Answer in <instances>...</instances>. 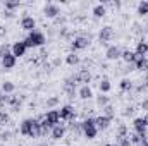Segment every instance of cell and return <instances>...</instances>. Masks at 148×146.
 <instances>
[{
	"instance_id": "1",
	"label": "cell",
	"mask_w": 148,
	"mask_h": 146,
	"mask_svg": "<svg viewBox=\"0 0 148 146\" xmlns=\"http://www.w3.org/2000/svg\"><path fill=\"white\" fill-rule=\"evenodd\" d=\"M21 134L28 138H36L40 136V122L38 119H24L21 124Z\"/></svg>"
},
{
	"instance_id": "2",
	"label": "cell",
	"mask_w": 148,
	"mask_h": 146,
	"mask_svg": "<svg viewBox=\"0 0 148 146\" xmlns=\"http://www.w3.org/2000/svg\"><path fill=\"white\" fill-rule=\"evenodd\" d=\"M23 41H24V45H26L28 48H36V46L45 45L47 40H45V35H43V33H40V31H31Z\"/></svg>"
},
{
	"instance_id": "3",
	"label": "cell",
	"mask_w": 148,
	"mask_h": 146,
	"mask_svg": "<svg viewBox=\"0 0 148 146\" xmlns=\"http://www.w3.org/2000/svg\"><path fill=\"white\" fill-rule=\"evenodd\" d=\"M81 131H83V134H84L88 139H95L97 134H98V129H97V126H95V119L88 117L86 120H83V122H81Z\"/></svg>"
},
{
	"instance_id": "4",
	"label": "cell",
	"mask_w": 148,
	"mask_h": 146,
	"mask_svg": "<svg viewBox=\"0 0 148 146\" xmlns=\"http://www.w3.org/2000/svg\"><path fill=\"white\" fill-rule=\"evenodd\" d=\"M45 122H47V126L52 129V127H55V126H59V122H60V113H59V110H48L47 113H45Z\"/></svg>"
},
{
	"instance_id": "5",
	"label": "cell",
	"mask_w": 148,
	"mask_h": 146,
	"mask_svg": "<svg viewBox=\"0 0 148 146\" xmlns=\"http://www.w3.org/2000/svg\"><path fill=\"white\" fill-rule=\"evenodd\" d=\"M88 45H90V38L88 36H77L73 43H71V48H73V52H77V50L88 48Z\"/></svg>"
},
{
	"instance_id": "6",
	"label": "cell",
	"mask_w": 148,
	"mask_h": 146,
	"mask_svg": "<svg viewBox=\"0 0 148 146\" xmlns=\"http://www.w3.org/2000/svg\"><path fill=\"white\" fill-rule=\"evenodd\" d=\"M26 50H28V46L24 45V41H16L12 46H10V53L17 59V57H23V55H26Z\"/></svg>"
},
{
	"instance_id": "7",
	"label": "cell",
	"mask_w": 148,
	"mask_h": 146,
	"mask_svg": "<svg viewBox=\"0 0 148 146\" xmlns=\"http://www.w3.org/2000/svg\"><path fill=\"white\" fill-rule=\"evenodd\" d=\"M16 60H17V59L9 52V53H5V55L2 57V67H3L5 71H10V69L16 67Z\"/></svg>"
},
{
	"instance_id": "8",
	"label": "cell",
	"mask_w": 148,
	"mask_h": 146,
	"mask_svg": "<svg viewBox=\"0 0 148 146\" xmlns=\"http://www.w3.org/2000/svg\"><path fill=\"white\" fill-rule=\"evenodd\" d=\"M21 28L24 29V31H35V28H36V21L31 17V16H24L23 19H21Z\"/></svg>"
},
{
	"instance_id": "9",
	"label": "cell",
	"mask_w": 148,
	"mask_h": 146,
	"mask_svg": "<svg viewBox=\"0 0 148 146\" xmlns=\"http://www.w3.org/2000/svg\"><path fill=\"white\" fill-rule=\"evenodd\" d=\"M110 122H112V119L105 117V115H98V117L95 119V126H97L98 131H105V129H109V127H110Z\"/></svg>"
},
{
	"instance_id": "10",
	"label": "cell",
	"mask_w": 148,
	"mask_h": 146,
	"mask_svg": "<svg viewBox=\"0 0 148 146\" xmlns=\"http://www.w3.org/2000/svg\"><path fill=\"white\" fill-rule=\"evenodd\" d=\"M59 113H60V119H62V120H73L74 115H76L73 105H64L62 108L59 110Z\"/></svg>"
},
{
	"instance_id": "11",
	"label": "cell",
	"mask_w": 148,
	"mask_h": 146,
	"mask_svg": "<svg viewBox=\"0 0 148 146\" xmlns=\"http://www.w3.org/2000/svg\"><path fill=\"white\" fill-rule=\"evenodd\" d=\"M100 41L102 43H107V41H110L112 38H114V29H112V26H103L102 29H100Z\"/></svg>"
},
{
	"instance_id": "12",
	"label": "cell",
	"mask_w": 148,
	"mask_h": 146,
	"mask_svg": "<svg viewBox=\"0 0 148 146\" xmlns=\"http://www.w3.org/2000/svg\"><path fill=\"white\" fill-rule=\"evenodd\" d=\"M133 127H134L136 134H140V136H147V126H145V122H143V117L134 119V120H133Z\"/></svg>"
},
{
	"instance_id": "13",
	"label": "cell",
	"mask_w": 148,
	"mask_h": 146,
	"mask_svg": "<svg viewBox=\"0 0 148 146\" xmlns=\"http://www.w3.org/2000/svg\"><path fill=\"white\" fill-rule=\"evenodd\" d=\"M76 81L77 83H83V86H88V83L91 81V74L88 69H83V71H79V72L76 74Z\"/></svg>"
},
{
	"instance_id": "14",
	"label": "cell",
	"mask_w": 148,
	"mask_h": 146,
	"mask_svg": "<svg viewBox=\"0 0 148 146\" xmlns=\"http://www.w3.org/2000/svg\"><path fill=\"white\" fill-rule=\"evenodd\" d=\"M43 14L47 16V17H57L59 14H60V10H59V7L55 5V3H48V5H45V9H43Z\"/></svg>"
},
{
	"instance_id": "15",
	"label": "cell",
	"mask_w": 148,
	"mask_h": 146,
	"mask_svg": "<svg viewBox=\"0 0 148 146\" xmlns=\"http://www.w3.org/2000/svg\"><path fill=\"white\" fill-rule=\"evenodd\" d=\"M121 55H122V52H121L119 46H109L107 52H105V57L109 60H117V59H121Z\"/></svg>"
},
{
	"instance_id": "16",
	"label": "cell",
	"mask_w": 148,
	"mask_h": 146,
	"mask_svg": "<svg viewBox=\"0 0 148 146\" xmlns=\"http://www.w3.org/2000/svg\"><path fill=\"white\" fill-rule=\"evenodd\" d=\"M64 134H66V127H62L60 124H59V126H55V127H52V131H50V136H52V139H55V141L62 139V138H64Z\"/></svg>"
},
{
	"instance_id": "17",
	"label": "cell",
	"mask_w": 148,
	"mask_h": 146,
	"mask_svg": "<svg viewBox=\"0 0 148 146\" xmlns=\"http://www.w3.org/2000/svg\"><path fill=\"white\" fill-rule=\"evenodd\" d=\"M134 53L138 55V57H145L148 53V43L147 41H138V45H136V50H134Z\"/></svg>"
},
{
	"instance_id": "18",
	"label": "cell",
	"mask_w": 148,
	"mask_h": 146,
	"mask_svg": "<svg viewBox=\"0 0 148 146\" xmlns=\"http://www.w3.org/2000/svg\"><path fill=\"white\" fill-rule=\"evenodd\" d=\"M122 59H124V62H127V64H134L140 57L134 53V52H131V50H126V52H122V55H121Z\"/></svg>"
},
{
	"instance_id": "19",
	"label": "cell",
	"mask_w": 148,
	"mask_h": 146,
	"mask_svg": "<svg viewBox=\"0 0 148 146\" xmlns=\"http://www.w3.org/2000/svg\"><path fill=\"white\" fill-rule=\"evenodd\" d=\"M79 98H81V100H90V98H93L91 88H90V86H81V88H79Z\"/></svg>"
},
{
	"instance_id": "20",
	"label": "cell",
	"mask_w": 148,
	"mask_h": 146,
	"mask_svg": "<svg viewBox=\"0 0 148 146\" xmlns=\"http://www.w3.org/2000/svg\"><path fill=\"white\" fill-rule=\"evenodd\" d=\"M134 69L136 71H148V59L147 57H140L134 62Z\"/></svg>"
},
{
	"instance_id": "21",
	"label": "cell",
	"mask_w": 148,
	"mask_h": 146,
	"mask_svg": "<svg viewBox=\"0 0 148 146\" xmlns=\"http://www.w3.org/2000/svg\"><path fill=\"white\" fill-rule=\"evenodd\" d=\"M105 14H107V9H105V5L98 3V5H95V7H93V16H95V17H103Z\"/></svg>"
},
{
	"instance_id": "22",
	"label": "cell",
	"mask_w": 148,
	"mask_h": 146,
	"mask_svg": "<svg viewBox=\"0 0 148 146\" xmlns=\"http://www.w3.org/2000/svg\"><path fill=\"white\" fill-rule=\"evenodd\" d=\"M109 103H110V98H109L107 95L100 93V95L97 96V105H98V107H102V108H103V107H107Z\"/></svg>"
},
{
	"instance_id": "23",
	"label": "cell",
	"mask_w": 148,
	"mask_h": 146,
	"mask_svg": "<svg viewBox=\"0 0 148 146\" xmlns=\"http://www.w3.org/2000/svg\"><path fill=\"white\" fill-rule=\"evenodd\" d=\"M119 88H121V91H131L133 89V81L126 77V79H122L119 83Z\"/></svg>"
},
{
	"instance_id": "24",
	"label": "cell",
	"mask_w": 148,
	"mask_h": 146,
	"mask_svg": "<svg viewBox=\"0 0 148 146\" xmlns=\"http://www.w3.org/2000/svg\"><path fill=\"white\" fill-rule=\"evenodd\" d=\"M66 62L69 65H77L79 64V55H76V52H71L67 57H66Z\"/></svg>"
},
{
	"instance_id": "25",
	"label": "cell",
	"mask_w": 148,
	"mask_h": 146,
	"mask_svg": "<svg viewBox=\"0 0 148 146\" xmlns=\"http://www.w3.org/2000/svg\"><path fill=\"white\" fill-rule=\"evenodd\" d=\"M112 89V84L109 79H102V83H100V93H103V95H107L109 91Z\"/></svg>"
},
{
	"instance_id": "26",
	"label": "cell",
	"mask_w": 148,
	"mask_h": 146,
	"mask_svg": "<svg viewBox=\"0 0 148 146\" xmlns=\"http://www.w3.org/2000/svg\"><path fill=\"white\" fill-rule=\"evenodd\" d=\"M14 89H16V86H14L12 81H5V83H2V91H3V95H5V93H12Z\"/></svg>"
},
{
	"instance_id": "27",
	"label": "cell",
	"mask_w": 148,
	"mask_h": 146,
	"mask_svg": "<svg viewBox=\"0 0 148 146\" xmlns=\"http://www.w3.org/2000/svg\"><path fill=\"white\" fill-rule=\"evenodd\" d=\"M69 131L73 132L74 136H77L79 132H83V131H81V122H71V124H69Z\"/></svg>"
},
{
	"instance_id": "28",
	"label": "cell",
	"mask_w": 148,
	"mask_h": 146,
	"mask_svg": "<svg viewBox=\"0 0 148 146\" xmlns=\"http://www.w3.org/2000/svg\"><path fill=\"white\" fill-rule=\"evenodd\" d=\"M138 14L140 16H147L148 14V2L147 0H143V2L138 3Z\"/></svg>"
},
{
	"instance_id": "29",
	"label": "cell",
	"mask_w": 148,
	"mask_h": 146,
	"mask_svg": "<svg viewBox=\"0 0 148 146\" xmlns=\"http://www.w3.org/2000/svg\"><path fill=\"white\" fill-rule=\"evenodd\" d=\"M103 115H105V117H109V119H114V115H115V110H114V107H112L110 103H109V105H107V107H103Z\"/></svg>"
},
{
	"instance_id": "30",
	"label": "cell",
	"mask_w": 148,
	"mask_h": 146,
	"mask_svg": "<svg viewBox=\"0 0 148 146\" xmlns=\"http://www.w3.org/2000/svg\"><path fill=\"white\" fill-rule=\"evenodd\" d=\"M57 105H59V98L57 96H52V98L47 100V107H57Z\"/></svg>"
},
{
	"instance_id": "31",
	"label": "cell",
	"mask_w": 148,
	"mask_h": 146,
	"mask_svg": "<svg viewBox=\"0 0 148 146\" xmlns=\"http://www.w3.org/2000/svg\"><path fill=\"white\" fill-rule=\"evenodd\" d=\"M16 7H19V2H5V9L12 10V9H16Z\"/></svg>"
},
{
	"instance_id": "32",
	"label": "cell",
	"mask_w": 148,
	"mask_h": 146,
	"mask_svg": "<svg viewBox=\"0 0 148 146\" xmlns=\"http://www.w3.org/2000/svg\"><path fill=\"white\" fill-rule=\"evenodd\" d=\"M117 146H131L129 138H122V139H119V145H117Z\"/></svg>"
},
{
	"instance_id": "33",
	"label": "cell",
	"mask_w": 148,
	"mask_h": 146,
	"mask_svg": "<svg viewBox=\"0 0 148 146\" xmlns=\"http://www.w3.org/2000/svg\"><path fill=\"white\" fill-rule=\"evenodd\" d=\"M7 122H9V115L0 112V124H7Z\"/></svg>"
},
{
	"instance_id": "34",
	"label": "cell",
	"mask_w": 148,
	"mask_h": 146,
	"mask_svg": "<svg viewBox=\"0 0 148 146\" xmlns=\"http://www.w3.org/2000/svg\"><path fill=\"white\" fill-rule=\"evenodd\" d=\"M5 53H9V46H7V45H2V46H0V57H3Z\"/></svg>"
},
{
	"instance_id": "35",
	"label": "cell",
	"mask_w": 148,
	"mask_h": 146,
	"mask_svg": "<svg viewBox=\"0 0 148 146\" xmlns=\"http://www.w3.org/2000/svg\"><path fill=\"white\" fill-rule=\"evenodd\" d=\"M133 113H134V108H133V107H127V108L124 110V115H126V117H129V115H133Z\"/></svg>"
},
{
	"instance_id": "36",
	"label": "cell",
	"mask_w": 148,
	"mask_h": 146,
	"mask_svg": "<svg viewBox=\"0 0 148 146\" xmlns=\"http://www.w3.org/2000/svg\"><path fill=\"white\" fill-rule=\"evenodd\" d=\"M141 107H143V110H148V98L143 102V103H141Z\"/></svg>"
},
{
	"instance_id": "37",
	"label": "cell",
	"mask_w": 148,
	"mask_h": 146,
	"mask_svg": "<svg viewBox=\"0 0 148 146\" xmlns=\"http://www.w3.org/2000/svg\"><path fill=\"white\" fill-rule=\"evenodd\" d=\"M143 122H145V126H147V127H148V113H147V115H145V117H143Z\"/></svg>"
},
{
	"instance_id": "38",
	"label": "cell",
	"mask_w": 148,
	"mask_h": 146,
	"mask_svg": "<svg viewBox=\"0 0 148 146\" xmlns=\"http://www.w3.org/2000/svg\"><path fill=\"white\" fill-rule=\"evenodd\" d=\"M143 86H145V88H148V76L145 77V84H143Z\"/></svg>"
},
{
	"instance_id": "39",
	"label": "cell",
	"mask_w": 148,
	"mask_h": 146,
	"mask_svg": "<svg viewBox=\"0 0 148 146\" xmlns=\"http://www.w3.org/2000/svg\"><path fill=\"white\" fill-rule=\"evenodd\" d=\"M103 146H117V145H112V143H107V145H103Z\"/></svg>"
},
{
	"instance_id": "40",
	"label": "cell",
	"mask_w": 148,
	"mask_h": 146,
	"mask_svg": "<svg viewBox=\"0 0 148 146\" xmlns=\"http://www.w3.org/2000/svg\"><path fill=\"white\" fill-rule=\"evenodd\" d=\"M40 146H48V145H47V143H43V145H40Z\"/></svg>"
},
{
	"instance_id": "41",
	"label": "cell",
	"mask_w": 148,
	"mask_h": 146,
	"mask_svg": "<svg viewBox=\"0 0 148 146\" xmlns=\"http://www.w3.org/2000/svg\"><path fill=\"white\" fill-rule=\"evenodd\" d=\"M2 96H3V95H2V93H0V102H2Z\"/></svg>"
},
{
	"instance_id": "42",
	"label": "cell",
	"mask_w": 148,
	"mask_h": 146,
	"mask_svg": "<svg viewBox=\"0 0 148 146\" xmlns=\"http://www.w3.org/2000/svg\"><path fill=\"white\" fill-rule=\"evenodd\" d=\"M147 146H148V143H147Z\"/></svg>"
}]
</instances>
